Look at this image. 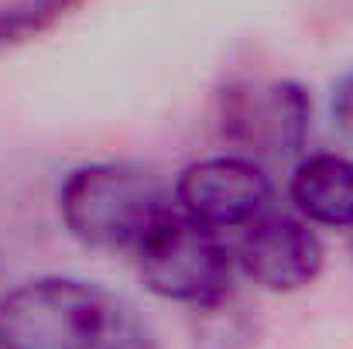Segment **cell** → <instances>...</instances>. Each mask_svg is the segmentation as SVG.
<instances>
[{
    "mask_svg": "<svg viewBox=\"0 0 353 349\" xmlns=\"http://www.w3.org/2000/svg\"><path fill=\"white\" fill-rule=\"evenodd\" d=\"M0 349H158L120 295L79 277H34L0 298Z\"/></svg>",
    "mask_w": 353,
    "mask_h": 349,
    "instance_id": "cell-1",
    "label": "cell"
},
{
    "mask_svg": "<svg viewBox=\"0 0 353 349\" xmlns=\"http://www.w3.org/2000/svg\"><path fill=\"white\" fill-rule=\"evenodd\" d=\"M192 336H196V349H247L257 343V322L230 295L223 302L196 308Z\"/></svg>",
    "mask_w": 353,
    "mask_h": 349,
    "instance_id": "cell-9",
    "label": "cell"
},
{
    "mask_svg": "<svg viewBox=\"0 0 353 349\" xmlns=\"http://www.w3.org/2000/svg\"><path fill=\"white\" fill-rule=\"evenodd\" d=\"M236 271L271 295H292L323 274L326 246L312 223L299 213H264L247 230H240L234 246Z\"/></svg>",
    "mask_w": 353,
    "mask_h": 349,
    "instance_id": "cell-6",
    "label": "cell"
},
{
    "mask_svg": "<svg viewBox=\"0 0 353 349\" xmlns=\"http://www.w3.org/2000/svg\"><path fill=\"white\" fill-rule=\"evenodd\" d=\"M216 127L257 165L299 161L312 130V96L295 79H234L216 96Z\"/></svg>",
    "mask_w": 353,
    "mask_h": 349,
    "instance_id": "cell-4",
    "label": "cell"
},
{
    "mask_svg": "<svg viewBox=\"0 0 353 349\" xmlns=\"http://www.w3.org/2000/svg\"><path fill=\"white\" fill-rule=\"evenodd\" d=\"M175 209L216 233L247 230L271 213L274 185L264 165L243 154H216L185 165L172 185Z\"/></svg>",
    "mask_w": 353,
    "mask_h": 349,
    "instance_id": "cell-5",
    "label": "cell"
},
{
    "mask_svg": "<svg viewBox=\"0 0 353 349\" xmlns=\"http://www.w3.org/2000/svg\"><path fill=\"white\" fill-rule=\"evenodd\" d=\"M90 0H3L0 3V55L17 52L55 28H62L69 17H76Z\"/></svg>",
    "mask_w": 353,
    "mask_h": 349,
    "instance_id": "cell-8",
    "label": "cell"
},
{
    "mask_svg": "<svg viewBox=\"0 0 353 349\" xmlns=\"http://www.w3.org/2000/svg\"><path fill=\"white\" fill-rule=\"evenodd\" d=\"M168 209L161 182L127 161L83 165L59 189L62 226L90 250H134Z\"/></svg>",
    "mask_w": 353,
    "mask_h": 349,
    "instance_id": "cell-2",
    "label": "cell"
},
{
    "mask_svg": "<svg viewBox=\"0 0 353 349\" xmlns=\"http://www.w3.org/2000/svg\"><path fill=\"white\" fill-rule=\"evenodd\" d=\"M292 209L326 230H353V161L333 151L302 154L288 175Z\"/></svg>",
    "mask_w": 353,
    "mask_h": 349,
    "instance_id": "cell-7",
    "label": "cell"
},
{
    "mask_svg": "<svg viewBox=\"0 0 353 349\" xmlns=\"http://www.w3.org/2000/svg\"><path fill=\"white\" fill-rule=\"evenodd\" d=\"M330 114L333 123L353 140V72L343 76L336 86H333V96H330Z\"/></svg>",
    "mask_w": 353,
    "mask_h": 349,
    "instance_id": "cell-10",
    "label": "cell"
},
{
    "mask_svg": "<svg viewBox=\"0 0 353 349\" xmlns=\"http://www.w3.org/2000/svg\"><path fill=\"white\" fill-rule=\"evenodd\" d=\"M350 260H353V236H350Z\"/></svg>",
    "mask_w": 353,
    "mask_h": 349,
    "instance_id": "cell-11",
    "label": "cell"
},
{
    "mask_svg": "<svg viewBox=\"0 0 353 349\" xmlns=\"http://www.w3.org/2000/svg\"><path fill=\"white\" fill-rule=\"evenodd\" d=\"M141 284L175 305L206 308L234 295L236 260L223 236L168 209L134 246Z\"/></svg>",
    "mask_w": 353,
    "mask_h": 349,
    "instance_id": "cell-3",
    "label": "cell"
}]
</instances>
